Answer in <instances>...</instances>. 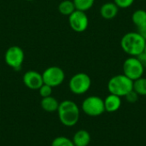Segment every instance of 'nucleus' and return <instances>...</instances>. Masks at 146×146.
<instances>
[{
	"label": "nucleus",
	"instance_id": "obj_9",
	"mask_svg": "<svg viewBox=\"0 0 146 146\" xmlns=\"http://www.w3.org/2000/svg\"><path fill=\"white\" fill-rule=\"evenodd\" d=\"M68 24L74 32L83 33L89 26V18L86 12L75 9L68 16Z\"/></svg>",
	"mask_w": 146,
	"mask_h": 146
},
{
	"label": "nucleus",
	"instance_id": "obj_1",
	"mask_svg": "<svg viewBox=\"0 0 146 146\" xmlns=\"http://www.w3.org/2000/svg\"><path fill=\"white\" fill-rule=\"evenodd\" d=\"M146 40L138 32L125 33L121 39L122 50L129 56H138L145 50Z\"/></svg>",
	"mask_w": 146,
	"mask_h": 146
},
{
	"label": "nucleus",
	"instance_id": "obj_24",
	"mask_svg": "<svg viewBox=\"0 0 146 146\" xmlns=\"http://www.w3.org/2000/svg\"><path fill=\"white\" fill-rule=\"evenodd\" d=\"M137 32L146 40V26L143 27H140V28H138Z\"/></svg>",
	"mask_w": 146,
	"mask_h": 146
},
{
	"label": "nucleus",
	"instance_id": "obj_3",
	"mask_svg": "<svg viewBox=\"0 0 146 146\" xmlns=\"http://www.w3.org/2000/svg\"><path fill=\"white\" fill-rule=\"evenodd\" d=\"M107 86L110 94L122 98L133 90V81L123 74H116L110 79Z\"/></svg>",
	"mask_w": 146,
	"mask_h": 146
},
{
	"label": "nucleus",
	"instance_id": "obj_26",
	"mask_svg": "<svg viewBox=\"0 0 146 146\" xmlns=\"http://www.w3.org/2000/svg\"><path fill=\"white\" fill-rule=\"evenodd\" d=\"M27 1H33V0H27Z\"/></svg>",
	"mask_w": 146,
	"mask_h": 146
},
{
	"label": "nucleus",
	"instance_id": "obj_6",
	"mask_svg": "<svg viewBox=\"0 0 146 146\" xmlns=\"http://www.w3.org/2000/svg\"><path fill=\"white\" fill-rule=\"evenodd\" d=\"M81 108L86 115L92 117L99 116L105 111L104 99L98 96L87 97L82 102Z\"/></svg>",
	"mask_w": 146,
	"mask_h": 146
},
{
	"label": "nucleus",
	"instance_id": "obj_2",
	"mask_svg": "<svg viewBox=\"0 0 146 146\" xmlns=\"http://www.w3.org/2000/svg\"><path fill=\"white\" fill-rule=\"evenodd\" d=\"M57 113L59 121L66 127H74L79 121V106L71 100H64L59 103Z\"/></svg>",
	"mask_w": 146,
	"mask_h": 146
},
{
	"label": "nucleus",
	"instance_id": "obj_22",
	"mask_svg": "<svg viewBox=\"0 0 146 146\" xmlns=\"http://www.w3.org/2000/svg\"><path fill=\"white\" fill-rule=\"evenodd\" d=\"M139 94L136 92H134L133 90H132L130 92H128L124 98H126V99H127V101L128 102V103H131V104H134V103H136L137 101H138V99H139Z\"/></svg>",
	"mask_w": 146,
	"mask_h": 146
},
{
	"label": "nucleus",
	"instance_id": "obj_16",
	"mask_svg": "<svg viewBox=\"0 0 146 146\" xmlns=\"http://www.w3.org/2000/svg\"><path fill=\"white\" fill-rule=\"evenodd\" d=\"M75 9H76L73 0H63L58 4L59 13L65 16H69Z\"/></svg>",
	"mask_w": 146,
	"mask_h": 146
},
{
	"label": "nucleus",
	"instance_id": "obj_7",
	"mask_svg": "<svg viewBox=\"0 0 146 146\" xmlns=\"http://www.w3.org/2000/svg\"><path fill=\"white\" fill-rule=\"evenodd\" d=\"M25 54L23 50L18 45H13L7 49L4 54L5 63L15 70H19L24 62Z\"/></svg>",
	"mask_w": 146,
	"mask_h": 146
},
{
	"label": "nucleus",
	"instance_id": "obj_4",
	"mask_svg": "<svg viewBox=\"0 0 146 146\" xmlns=\"http://www.w3.org/2000/svg\"><path fill=\"white\" fill-rule=\"evenodd\" d=\"M145 68L137 56H128L123 62V74L133 81L143 77Z\"/></svg>",
	"mask_w": 146,
	"mask_h": 146
},
{
	"label": "nucleus",
	"instance_id": "obj_20",
	"mask_svg": "<svg viewBox=\"0 0 146 146\" xmlns=\"http://www.w3.org/2000/svg\"><path fill=\"white\" fill-rule=\"evenodd\" d=\"M52 89L53 87L46 85V84H43L41 86V87L38 90V92H39V95L40 97L43 98H47V97H50L51 96L52 94Z\"/></svg>",
	"mask_w": 146,
	"mask_h": 146
},
{
	"label": "nucleus",
	"instance_id": "obj_11",
	"mask_svg": "<svg viewBox=\"0 0 146 146\" xmlns=\"http://www.w3.org/2000/svg\"><path fill=\"white\" fill-rule=\"evenodd\" d=\"M119 8L114 2H107L100 7V15L104 20H112L115 18L119 12Z\"/></svg>",
	"mask_w": 146,
	"mask_h": 146
},
{
	"label": "nucleus",
	"instance_id": "obj_5",
	"mask_svg": "<svg viewBox=\"0 0 146 146\" xmlns=\"http://www.w3.org/2000/svg\"><path fill=\"white\" fill-rule=\"evenodd\" d=\"M92 86V80L86 73H77L69 80L70 91L75 95H82L89 91Z\"/></svg>",
	"mask_w": 146,
	"mask_h": 146
},
{
	"label": "nucleus",
	"instance_id": "obj_12",
	"mask_svg": "<svg viewBox=\"0 0 146 146\" xmlns=\"http://www.w3.org/2000/svg\"><path fill=\"white\" fill-rule=\"evenodd\" d=\"M104 103L105 111H107L109 113H114L121 108V98L110 93V95H108L104 99Z\"/></svg>",
	"mask_w": 146,
	"mask_h": 146
},
{
	"label": "nucleus",
	"instance_id": "obj_8",
	"mask_svg": "<svg viewBox=\"0 0 146 146\" xmlns=\"http://www.w3.org/2000/svg\"><path fill=\"white\" fill-rule=\"evenodd\" d=\"M44 84L51 87H56L62 85L65 80L64 71L57 66H51L47 68L42 73Z\"/></svg>",
	"mask_w": 146,
	"mask_h": 146
},
{
	"label": "nucleus",
	"instance_id": "obj_13",
	"mask_svg": "<svg viewBox=\"0 0 146 146\" xmlns=\"http://www.w3.org/2000/svg\"><path fill=\"white\" fill-rule=\"evenodd\" d=\"M74 146H88L91 142V135L86 130H79L72 139Z\"/></svg>",
	"mask_w": 146,
	"mask_h": 146
},
{
	"label": "nucleus",
	"instance_id": "obj_18",
	"mask_svg": "<svg viewBox=\"0 0 146 146\" xmlns=\"http://www.w3.org/2000/svg\"><path fill=\"white\" fill-rule=\"evenodd\" d=\"M73 2L76 9L86 12L93 7L95 0H73Z\"/></svg>",
	"mask_w": 146,
	"mask_h": 146
},
{
	"label": "nucleus",
	"instance_id": "obj_15",
	"mask_svg": "<svg viewBox=\"0 0 146 146\" xmlns=\"http://www.w3.org/2000/svg\"><path fill=\"white\" fill-rule=\"evenodd\" d=\"M132 21L137 28L146 26V10L140 9L135 10L132 15Z\"/></svg>",
	"mask_w": 146,
	"mask_h": 146
},
{
	"label": "nucleus",
	"instance_id": "obj_25",
	"mask_svg": "<svg viewBox=\"0 0 146 146\" xmlns=\"http://www.w3.org/2000/svg\"><path fill=\"white\" fill-rule=\"evenodd\" d=\"M144 52L146 53V42H145V50H144Z\"/></svg>",
	"mask_w": 146,
	"mask_h": 146
},
{
	"label": "nucleus",
	"instance_id": "obj_17",
	"mask_svg": "<svg viewBox=\"0 0 146 146\" xmlns=\"http://www.w3.org/2000/svg\"><path fill=\"white\" fill-rule=\"evenodd\" d=\"M133 91L139 96H146V78L141 77L133 81Z\"/></svg>",
	"mask_w": 146,
	"mask_h": 146
},
{
	"label": "nucleus",
	"instance_id": "obj_10",
	"mask_svg": "<svg viewBox=\"0 0 146 146\" xmlns=\"http://www.w3.org/2000/svg\"><path fill=\"white\" fill-rule=\"evenodd\" d=\"M23 83L31 90H38L44 84L42 74L34 70L27 71L23 75Z\"/></svg>",
	"mask_w": 146,
	"mask_h": 146
},
{
	"label": "nucleus",
	"instance_id": "obj_23",
	"mask_svg": "<svg viewBox=\"0 0 146 146\" xmlns=\"http://www.w3.org/2000/svg\"><path fill=\"white\" fill-rule=\"evenodd\" d=\"M137 57L139 58V60L140 61V62L142 63V65L144 66V68H146V53L143 52L139 56H138Z\"/></svg>",
	"mask_w": 146,
	"mask_h": 146
},
{
	"label": "nucleus",
	"instance_id": "obj_14",
	"mask_svg": "<svg viewBox=\"0 0 146 146\" xmlns=\"http://www.w3.org/2000/svg\"><path fill=\"white\" fill-rule=\"evenodd\" d=\"M40 105H41V108L44 111L49 112V113H52V112L57 111L59 103L55 98H53L52 96H50L47 98H43L41 99Z\"/></svg>",
	"mask_w": 146,
	"mask_h": 146
},
{
	"label": "nucleus",
	"instance_id": "obj_19",
	"mask_svg": "<svg viewBox=\"0 0 146 146\" xmlns=\"http://www.w3.org/2000/svg\"><path fill=\"white\" fill-rule=\"evenodd\" d=\"M51 146H74V145L72 139L64 136H60L53 139Z\"/></svg>",
	"mask_w": 146,
	"mask_h": 146
},
{
	"label": "nucleus",
	"instance_id": "obj_21",
	"mask_svg": "<svg viewBox=\"0 0 146 146\" xmlns=\"http://www.w3.org/2000/svg\"><path fill=\"white\" fill-rule=\"evenodd\" d=\"M135 0H114V3L119 9H127L131 7Z\"/></svg>",
	"mask_w": 146,
	"mask_h": 146
}]
</instances>
